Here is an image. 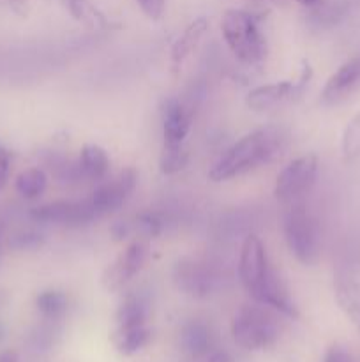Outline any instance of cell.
<instances>
[{
  "label": "cell",
  "instance_id": "cell-1",
  "mask_svg": "<svg viewBox=\"0 0 360 362\" xmlns=\"http://www.w3.org/2000/svg\"><path fill=\"white\" fill-rule=\"evenodd\" d=\"M236 269L240 285L253 303L270 308L286 318H299V308L289 293L288 285L274 267L267 246L256 233L244 239Z\"/></svg>",
  "mask_w": 360,
  "mask_h": 362
},
{
  "label": "cell",
  "instance_id": "cell-2",
  "mask_svg": "<svg viewBox=\"0 0 360 362\" xmlns=\"http://www.w3.org/2000/svg\"><path fill=\"white\" fill-rule=\"evenodd\" d=\"M288 134L279 126H263L229 145L208 170L212 182H229L274 161L286 147Z\"/></svg>",
  "mask_w": 360,
  "mask_h": 362
},
{
  "label": "cell",
  "instance_id": "cell-3",
  "mask_svg": "<svg viewBox=\"0 0 360 362\" xmlns=\"http://www.w3.org/2000/svg\"><path fill=\"white\" fill-rule=\"evenodd\" d=\"M221 34L232 55L247 67H261L268 57V42L261 25L246 9H228L221 18Z\"/></svg>",
  "mask_w": 360,
  "mask_h": 362
},
{
  "label": "cell",
  "instance_id": "cell-4",
  "mask_svg": "<svg viewBox=\"0 0 360 362\" xmlns=\"http://www.w3.org/2000/svg\"><path fill=\"white\" fill-rule=\"evenodd\" d=\"M282 235L292 257L311 267L320 260L321 228L314 212L302 202L288 205L282 218Z\"/></svg>",
  "mask_w": 360,
  "mask_h": 362
},
{
  "label": "cell",
  "instance_id": "cell-5",
  "mask_svg": "<svg viewBox=\"0 0 360 362\" xmlns=\"http://www.w3.org/2000/svg\"><path fill=\"white\" fill-rule=\"evenodd\" d=\"M275 311L261 304H244L232 320V338L240 349L256 352L274 345L279 338V322Z\"/></svg>",
  "mask_w": 360,
  "mask_h": 362
},
{
  "label": "cell",
  "instance_id": "cell-6",
  "mask_svg": "<svg viewBox=\"0 0 360 362\" xmlns=\"http://www.w3.org/2000/svg\"><path fill=\"white\" fill-rule=\"evenodd\" d=\"M318 172L320 159L316 154L299 156L279 172L274 184V198L282 205L302 202L313 191Z\"/></svg>",
  "mask_w": 360,
  "mask_h": 362
},
{
  "label": "cell",
  "instance_id": "cell-7",
  "mask_svg": "<svg viewBox=\"0 0 360 362\" xmlns=\"http://www.w3.org/2000/svg\"><path fill=\"white\" fill-rule=\"evenodd\" d=\"M311 78H313V67L309 66V62H306L296 80L274 81V83L258 85L251 88L246 95V106L253 112H270V110L295 103L296 99L302 98Z\"/></svg>",
  "mask_w": 360,
  "mask_h": 362
},
{
  "label": "cell",
  "instance_id": "cell-8",
  "mask_svg": "<svg viewBox=\"0 0 360 362\" xmlns=\"http://www.w3.org/2000/svg\"><path fill=\"white\" fill-rule=\"evenodd\" d=\"M150 258V244L147 239H134L109 262L101 274V285L106 292H119L129 285L143 271Z\"/></svg>",
  "mask_w": 360,
  "mask_h": 362
},
{
  "label": "cell",
  "instance_id": "cell-9",
  "mask_svg": "<svg viewBox=\"0 0 360 362\" xmlns=\"http://www.w3.org/2000/svg\"><path fill=\"white\" fill-rule=\"evenodd\" d=\"M136 184L138 172L134 168H124L112 179L101 180L88 197V202H90L97 218L101 219L112 212L119 211L134 193Z\"/></svg>",
  "mask_w": 360,
  "mask_h": 362
},
{
  "label": "cell",
  "instance_id": "cell-10",
  "mask_svg": "<svg viewBox=\"0 0 360 362\" xmlns=\"http://www.w3.org/2000/svg\"><path fill=\"white\" fill-rule=\"evenodd\" d=\"M214 267L198 258H182L173 267V283L176 288L193 299H207L217 288Z\"/></svg>",
  "mask_w": 360,
  "mask_h": 362
},
{
  "label": "cell",
  "instance_id": "cell-11",
  "mask_svg": "<svg viewBox=\"0 0 360 362\" xmlns=\"http://www.w3.org/2000/svg\"><path fill=\"white\" fill-rule=\"evenodd\" d=\"M30 218L35 223L59 226H83L99 219L88 198L85 200H55L39 205V207L32 209Z\"/></svg>",
  "mask_w": 360,
  "mask_h": 362
},
{
  "label": "cell",
  "instance_id": "cell-12",
  "mask_svg": "<svg viewBox=\"0 0 360 362\" xmlns=\"http://www.w3.org/2000/svg\"><path fill=\"white\" fill-rule=\"evenodd\" d=\"M360 90V53L342 62L325 81L320 92L323 106H337Z\"/></svg>",
  "mask_w": 360,
  "mask_h": 362
},
{
  "label": "cell",
  "instance_id": "cell-13",
  "mask_svg": "<svg viewBox=\"0 0 360 362\" xmlns=\"http://www.w3.org/2000/svg\"><path fill=\"white\" fill-rule=\"evenodd\" d=\"M193 126V112L180 99L169 98L161 110L162 148H182Z\"/></svg>",
  "mask_w": 360,
  "mask_h": 362
},
{
  "label": "cell",
  "instance_id": "cell-14",
  "mask_svg": "<svg viewBox=\"0 0 360 362\" xmlns=\"http://www.w3.org/2000/svg\"><path fill=\"white\" fill-rule=\"evenodd\" d=\"M148 315H150V297L148 293L141 292H129L126 293L120 300L119 308L115 313V327H140L147 325Z\"/></svg>",
  "mask_w": 360,
  "mask_h": 362
},
{
  "label": "cell",
  "instance_id": "cell-15",
  "mask_svg": "<svg viewBox=\"0 0 360 362\" xmlns=\"http://www.w3.org/2000/svg\"><path fill=\"white\" fill-rule=\"evenodd\" d=\"M208 30V20L207 18H196L193 23L187 25L186 30L179 35L175 42L172 46V52H169V62H172L173 71H179L182 67V64L189 59L194 53V49L200 46L201 39L207 34Z\"/></svg>",
  "mask_w": 360,
  "mask_h": 362
},
{
  "label": "cell",
  "instance_id": "cell-16",
  "mask_svg": "<svg viewBox=\"0 0 360 362\" xmlns=\"http://www.w3.org/2000/svg\"><path fill=\"white\" fill-rule=\"evenodd\" d=\"M214 334L203 320H189L180 329V346L191 357H205L212 352Z\"/></svg>",
  "mask_w": 360,
  "mask_h": 362
},
{
  "label": "cell",
  "instance_id": "cell-17",
  "mask_svg": "<svg viewBox=\"0 0 360 362\" xmlns=\"http://www.w3.org/2000/svg\"><path fill=\"white\" fill-rule=\"evenodd\" d=\"M76 165L78 170H80L81 179L99 184L108 177L112 161H109V156L104 148L95 144H87L80 151Z\"/></svg>",
  "mask_w": 360,
  "mask_h": 362
},
{
  "label": "cell",
  "instance_id": "cell-18",
  "mask_svg": "<svg viewBox=\"0 0 360 362\" xmlns=\"http://www.w3.org/2000/svg\"><path fill=\"white\" fill-rule=\"evenodd\" d=\"M334 297L342 313H344L360 331V283L352 278L337 279L334 286Z\"/></svg>",
  "mask_w": 360,
  "mask_h": 362
},
{
  "label": "cell",
  "instance_id": "cell-19",
  "mask_svg": "<svg viewBox=\"0 0 360 362\" xmlns=\"http://www.w3.org/2000/svg\"><path fill=\"white\" fill-rule=\"evenodd\" d=\"M67 13L92 30H112V21L90 0H62Z\"/></svg>",
  "mask_w": 360,
  "mask_h": 362
},
{
  "label": "cell",
  "instance_id": "cell-20",
  "mask_svg": "<svg viewBox=\"0 0 360 362\" xmlns=\"http://www.w3.org/2000/svg\"><path fill=\"white\" fill-rule=\"evenodd\" d=\"M152 338V332L148 325H140V327H126L119 329L115 327L112 334V341L115 349L119 350L122 356H133V354L140 352L141 349L148 345Z\"/></svg>",
  "mask_w": 360,
  "mask_h": 362
},
{
  "label": "cell",
  "instance_id": "cell-21",
  "mask_svg": "<svg viewBox=\"0 0 360 362\" xmlns=\"http://www.w3.org/2000/svg\"><path fill=\"white\" fill-rule=\"evenodd\" d=\"M14 187L25 200H37L48 189V175L42 168H28L18 175Z\"/></svg>",
  "mask_w": 360,
  "mask_h": 362
},
{
  "label": "cell",
  "instance_id": "cell-22",
  "mask_svg": "<svg viewBox=\"0 0 360 362\" xmlns=\"http://www.w3.org/2000/svg\"><path fill=\"white\" fill-rule=\"evenodd\" d=\"M35 308L48 320H59L67 313L69 297L62 290H44L35 297Z\"/></svg>",
  "mask_w": 360,
  "mask_h": 362
},
{
  "label": "cell",
  "instance_id": "cell-23",
  "mask_svg": "<svg viewBox=\"0 0 360 362\" xmlns=\"http://www.w3.org/2000/svg\"><path fill=\"white\" fill-rule=\"evenodd\" d=\"M129 223H131V230H133V233H138L140 239H147V240L159 237L166 228L164 214L159 211H152V209L141 211L140 214H136V218Z\"/></svg>",
  "mask_w": 360,
  "mask_h": 362
},
{
  "label": "cell",
  "instance_id": "cell-24",
  "mask_svg": "<svg viewBox=\"0 0 360 362\" xmlns=\"http://www.w3.org/2000/svg\"><path fill=\"white\" fill-rule=\"evenodd\" d=\"M341 154L344 161L360 158V112L353 115L341 134Z\"/></svg>",
  "mask_w": 360,
  "mask_h": 362
},
{
  "label": "cell",
  "instance_id": "cell-25",
  "mask_svg": "<svg viewBox=\"0 0 360 362\" xmlns=\"http://www.w3.org/2000/svg\"><path fill=\"white\" fill-rule=\"evenodd\" d=\"M189 165V152L182 148H162L159 156V170L164 175H176Z\"/></svg>",
  "mask_w": 360,
  "mask_h": 362
},
{
  "label": "cell",
  "instance_id": "cell-26",
  "mask_svg": "<svg viewBox=\"0 0 360 362\" xmlns=\"http://www.w3.org/2000/svg\"><path fill=\"white\" fill-rule=\"evenodd\" d=\"M42 244V235L37 232H32V230H23V232L14 233L9 239L7 246L11 250H34Z\"/></svg>",
  "mask_w": 360,
  "mask_h": 362
},
{
  "label": "cell",
  "instance_id": "cell-27",
  "mask_svg": "<svg viewBox=\"0 0 360 362\" xmlns=\"http://www.w3.org/2000/svg\"><path fill=\"white\" fill-rule=\"evenodd\" d=\"M138 4V7L141 9V13L152 21H159L164 14L166 9V0H134Z\"/></svg>",
  "mask_w": 360,
  "mask_h": 362
},
{
  "label": "cell",
  "instance_id": "cell-28",
  "mask_svg": "<svg viewBox=\"0 0 360 362\" xmlns=\"http://www.w3.org/2000/svg\"><path fill=\"white\" fill-rule=\"evenodd\" d=\"M323 362H355L348 350L341 345H332L325 354Z\"/></svg>",
  "mask_w": 360,
  "mask_h": 362
},
{
  "label": "cell",
  "instance_id": "cell-29",
  "mask_svg": "<svg viewBox=\"0 0 360 362\" xmlns=\"http://www.w3.org/2000/svg\"><path fill=\"white\" fill-rule=\"evenodd\" d=\"M11 173V154L4 145H0V189L7 184Z\"/></svg>",
  "mask_w": 360,
  "mask_h": 362
},
{
  "label": "cell",
  "instance_id": "cell-30",
  "mask_svg": "<svg viewBox=\"0 0 360 362\" xmlns=\"http://www.w3.org/2000/svg\"><path fill=\"white\" fill-rule=\"evenodd\" d=\"M208 362H232V357L222 350H217V352L208 354Z\"/></svg>",
  "mask_w": 360,
  "mask_h": 362
},
{
  "label": "cell",
  "instance_id": "cell-31",
  "mask_svg": "<svg viewBox=\"0 0 360 362\" xmlns=\"http://www.w3.org/2000/svg\"><path fill=\"white\" fill-rule=\"evenodd\" d=\"M0 362H18L16 354H14V352L2 354V356H0Z\"/></svg>",
  "mask_w": 360,
  "mask_h": 362
},
{
  "label": "cell",
  "instance_id": "cell-32",
  "mask_svg": "<svg viewBox=\"0 0 360 362\" xmlns=\"http://www.w3.org/2000/svg\"><path fill=\"white\" fill-rule=\"evenodd\" d=\"M2 247H4V226L0 225V258H2Z\"/></svg>",
  "mask_w": 360,
  "mask_h": 362
},
{
  "label": "cell",
  "instance_id": "cell-33",
  "mask_svg": "<svg viewBox=\"0 0 360 362\" xmlns=\"http://www.w3.org/2000/svg\"><path fill=\"white\" fill-rule=\"evenodd\" d=\"M299 4H302V6H314V4H318V0H296Z\"/></svg>",
  "mask_w": 360,
  "mask_h": 362
},
{
  "label": "cell",
  "instance_id": "cell-34",
  "mask_svg": "<svg viewBox=\"0 0 360 362\" xmlns=\"http://www.w3.org/2000/svg\"><path fill=\"white\" fill-rule=\"evenodd\" d=\"M0 338H2V325H0Z\"/></svg>",
  "mask_w": 360,
  "mask_h": 362
}]
</instances>
